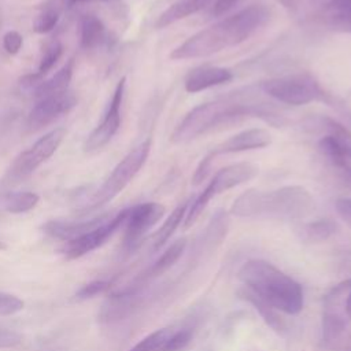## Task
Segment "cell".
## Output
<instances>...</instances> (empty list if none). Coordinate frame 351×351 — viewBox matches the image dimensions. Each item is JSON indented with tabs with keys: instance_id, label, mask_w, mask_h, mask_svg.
<instances>
[{
	"instance_id": "2",
	"label": "cell",
	"mask_w": 351,
	"mask_h": 351,
	"mask_svg": "<svg viewBox=\"0 0 351 351\" xmlns=\"http://www.w3.org/2000/svg\"><path fill=\"white\" fill-rule=\"evenodd\" d=\"M269 18L270 10L263 4L245 7L192 34L171 51L170 59L184 60L207 58L223 49L236 47L266 25Z\"/></svg>"
},
{
	"instance_id": "35",
	"label": "cell",
	"mask_w": 351,
	"mask_h": 351,
	"mask_svg": "<svg viewBox=\"0 0 351 351\" xmlns=\"http://www.w3.org/2000/svg\"><path fill=\"white\" fill-rule=\"evenodd\" d=\"M111 284H112V281H108V280H95V281H90V282L82 285V287L75 292V299H78V300H86V299L95 298L96 295L103 293V292H106L107 289H110Z\"/></svg>"
},
{
	"instance_id": "22",
	"label": "cell",
	"mask_w": 351,
	"mask_h": 351,
	"mask_svg": "<svg viewBox=\"0 0 351 351\" xmlns=\"http://www.w3.org/2000/svg\"><path fill=\"white\" fill-rule=\"evenodd\" d=\"M278 3L296 19L318 23L328 0H278Z\"/></svg>"
},
{
	"instance_id": "28",
	"label": "cell",
	"mask_w": 351,
	"mask_h": 351,
	"mask_svg": "<svg viewBox=\"0 0 351 351\" xmlns=\"http://www.w3.org/2000/svg\"><path fill=\"white\" fill-rule=\"evenodd\" d=\"M81 47L84 49H93L99 47L106 38V27L103 22L95 15H85L81 19Z\"/></svg>"
},
{
	"instance_id": "25",
	"label": "cell",
	"mask_w": 351,
	"mask_h": 351,
	"mask_svg": "<svg viewBox=\"0 0 351 351\" xmlns=\"http://www.w3.org/2000/svg\"><path fill=\"white\" fill-rule=\"evenodd\" d=\"M191 200H185L181 204H178L171 213L170 215L165 219V222L162 223V226L154 233L152 236V250L158 251L159 248H162L167 240L173 236V233L177 230V228L181 225V222H184L186 211L189 208Z\"/></svg>"
},
{
	"instance_id": "41",
	"label": "cell",
	"mask_w": 351,
	"mask_h": 351,
	"mask_svg": "<svg viewBox=\"0 0 351 351\" xmlns=\"http://www.w3.org/2000/svg\"><path fill=\"white\" fill-rule=\"evenodd\" d=\"M240 0H215L213 5V14L215 16H222L228 11H230Z\"/></svg>"
},
{
	"instance_id": "5",
	"label": "cell",
	"mask_w": 351,
	"mask_h": 351,
	"mask_svg": "<svg viewBox=\"0 0 351 351\" xmlns=\"http://www.w3.org/2000/svg\"><path fill=\"white\" fill-rule=\"evenodd\" d=\"M259 89L278 103L304 106L313 101H330L319 82L307 73L289 74L263 81Z\"/></svg>"
},
{
	"instance_id": "42",
	"label": "cell",
	"mask_w": 351,
	"mask_h": 351,
	"mask_svg": "<svg viewBox=\"0 0 351 351\" xmlns=\"http://www.w3.org/2000/svg\"><path fill=\"white\" fill-rule=\"evenodd\" d=\"M341 181L351 189V166L341 169Z\"/></svg>"
},
{
	"instance_id": "31",
	"label": "cell",
	"mask_w": 351,
	"mask_h": 351,
	"mask_svg": "<svg viewBox=\"0 0 351 351\" xmlns=\"http://www.w3.org/2000/svg\"><path fill=\"white\" fill-rule=\"evenodd\" d=\"M63 52V47L60 44L59 40H51L48 41L44 48H43V53H41V59L38 63V70L37 74L44 78V75L55 66V63L60 59Z\"/></svg>"
},
{
	"instance_id": "43",
	"label": "cell",
	"mask_w": 351,
	"mask_h": 351,
	"mask_svg": "<svg viewBox=\"0 0 351 351\" xmlns=\"http://www.w3.org/2000/svg\"><path fill=\"white\" fill-rule=\"evenodd\" d=\"M346 311H347V317L348 319L351 321V288H350V292L347 295V300H346Z\"/></svg>"
},
{
	"instance_id": "18",
	"label": "cell",
	"mask_w": 351,
	"mask_h": 351,
	"mask_svg": "<svg viewBox=\"0 0 351 351\" xmlns=\"http://www.w3.org/2000/svg\"><path fill=\"white\" fill-rule=\"evenodd\" d=\"M186 250V239H178L174 243H171L162 254L160 256L144 271L141 273L136 281L128 287L130 288H136V289H144V287L147 285V282H149L151 280L162 276L163 273H166L170 267H173L180 258L182 256V254Z\"/></svg>"
},
{
	"instance_id": "21",
	"label": "cell",
	"mask_w": 351,
	"mask_h": 351,
	"mask_svg": "<svg viewBox=\"0 0 351 351\" xmlns=\"http://www.w3.org/2000/svg\"><path fill=\"white\" fill-rule=\"evenodd\" d=\"M237 296L240 299H243L244 302H248L256 310V313L261 315V318L266 322V325L270 326L274 332H277L280 335L285 333L287 325H285V321L278 314V310H276L273 306H270L267 302L261 299L256 293H254L244 285H241L237 289Z\"/></svg>"
},
{
	"instance_id": "27",
	"label": "cell",
	"mask_w": 351,
	"mask_h": 351,
	"mask_svg": "<svg viewBox=\"0 0 351 351\" xmlns=\"http://www.w3.org/2000/svg\"><path fill=\"white\" fill-rule=\"evenodd\" d=\"M40 200L34 192H5L0 196V206L11 214H22L33 210Z\"/></svg>"
},
{
	"instance_id": "26",
	"label": "cell",
	"mask_w": 351,
	"mask_h": 351,
	"mask_svg": "<svg viewBox=\"0 0 351 351\" xmlns=\"http://www.w3.org/2000/svg\"><path fill=\"white\" fill-rule=\"evenodd\" d=\"M302 129L321 136H346L351 134L346 126L339 123L336 119L325 115H308L302 122Z\"/></svg>"
},
{
	"instance_id": "13",
	"label": "cell",
	"mask_w": 351,
	"mask_h": 351,
	"mask_svg": "<svg viewBox=\"0 0 351 351\" xmlns=\"http://www.w3.org/2000/svg\"><path fill=\"white\" fill-rule=\"evenodd\" d=\"M75 104L77 97L69 89L56 95L38 99L36 106L29 112L27 126L32 130L43 129L63 114H67Z\"/></svg>"
},
{
	"instance_id": "14",
	"label": "cell",
	"mask_w": 351,
	"mask_h": 351,
	"mask_svg": "<svg viewBox=\"0 0 351 351\" xmlns=\"http://www.w3.org/2000/svg\"><path fill=\"white\" fill-rule=\"evenodd\" d=\"M144 303L143 289L123 288L110 295L101 304L97 319L101 324H115L129 318Z\"/></svg>"
},
{
	"instance_id": "34",
	"label": "cell",
	"mask_w": 351,
	"mask_h": 351,
	"mask_svg": "<svg viewBox=\"0 0 351 351\" xmlns=\"http://www.w3.org/2000/svg\"><path fill=\"white\" fill-rule=\"evenodd\" d=\"M59 15H60V12H58L55 10L41 7V12L37 15V18L33 22V30L36 33H41V34L51 32L56 26L58 21H59Z\"/></svg>"
},
{
	"instance_id": "19",
	"label": "cell",
	"mask_w": 351,
	"mask_h": 351,
	"mask_svg": "<svg viewBox=\"0 0 351 351\" xmlns=\"http://www.w3.org/2000/svg\"><path fill=\"white\" fill-rule=\"evenodd\" d=\"M108 217H110L108 214H103V215H99V217H95L90 219H84V221L51 219L44 223L43 229L48 236H51L53 239L70 241V240H74V239L88 233L89 230H92L93 228H96L97 225L104 222Z\"/></svg>"
},
{
	"instance_id": "24",
	"label": "cell",
	"mask_w": 351,
	"mask_h": 351,
	"mask_svg": "<svg viewBox=\"0 0 351 351\" xmlns=\"http://www.w3.org/2000/svg\"><path fill=\"white\" fill-rule=\"evenodd\" d=\"M203 8H206V5L202 0H177L158 16L155 27L163 29L177 21L202 11Z\"/></svg>"
},
{
	"instance_id": "23",
	"label": "cell",
	"mask_w": 351,
	"mask_h": 351,
	"mask_svg": "<svg viewBox=\"0 0 351 351\" xmlns=\"http://www.w3.org/2000/svg\"><path fill=\"white\" fill-rule=\"evenodd\" d=\"M74 71V59H69L52 77L48 80H43V82L33 90L37 99H43L51 95H56L69 89V84L71 81Z\"/></svg>"
},
{
	"instance_id": "37",
	"label": "cell",
	"mask_w": 351,
	"mask_h": 351,
	"mask_svg": "<svg viewBox=\"0 0 351 351\" xmlns=\"http://www.w3.org/2000/svg\"><path fill=\"white\" fill-rule=\"evenodd\" d=\"M22 44H23V38L16 30H8L3 36V48L10 55L18 53L19 49L22 48Z\"/></svg>"
},
{
	"instance_id": "32",
	"label": "cell",
	"mask_w": 351,
	"mask_h": 351,
	"mask_svg": "<svg viewBox=\"0 0 351 351\" xmlns=\"http://www.w3.org/2000/svg\"><path fill=\"white\" fill-rule=\"evenodd\" d=\"M171 332H173L171 328L158 329V330L149 333L148 336H145L144 339H141L129 351H159Z\"/></svg>"
},
{
	"instance_id": "1",
	"label": "cell",
	"mask_w": 351,
	"mask_h": 351,
	"mask_svg": "<svg viewBox=\"0 0 351 351\" xmlns=\"http://www.w3.org/2000/svg\"><path fill=\"white\" fill-rule=\"evenodd\" d=\"M252 93L251 89L237 90L193 107L173 130L171 143H188L218 126L244 118H258L276 128L288 123L285 115Z\"/></svg>"
},
{
	"instance_id": "3",
	"label": "cell",
	"mask_w": 351,
	"mask_h": 351,
	"mask_svg": "<svg viewBox=\"0 0 351 351\" xmlns=\"http://www.w3.org/2000/svg\"><path fill=\"white\" fill-rule=\"evenodd\" d=\"M314 208V199L304 186L285 185L273 191L248 189L234 199L230 213L239 218L303 219Z\"/></svg>"
},
{
	"instance_id": "7",
	"label": "cell",
	"mask_w": 351,
	"mask_h": 351,
	"mask_svg": "<svg viewBox=\"0 0 351 351\" xmlns=\"http://www.w3.org/2000/svg\"><path fill=\"white\" fill-rule=\"evenodd\" d=\"M258 173V166L251 162H237L218 170L203 192L189 204L184 219V229H188L196 222L213 197L255 178Z\"/></svg>"
},
{
	"instance_id": "29",
	"label": "cell",
	"mask_w": 351,
	"mask_h": 351,
	"mask_svg": "<svg viewBox=\"0 0 351 351\" xmlns=\"http://www.w3.org/2000/svg\"><path fill=\"white\" fill-rule=\"evenodd\" d=\"M336 222L329 218H321L302 225L299 229V236L307 243H322L330 239L336 233Z\"/></svg>"
},
{
	"instance_id": "36",
	"label": "cell",
	"mask_w": 351,
	"mask_h": 351,
	"mask_svg": "<svg viewBox=\"0 0 351 351\" xmlns=\"http://www.w3.org/2000/svg\"><path fill=\"white\" fill-rule=\"evenodd\" d=\"M25 303L22 299L12 293L0 292V315H14L23 310Z\"/></svg>"
},
{
	"instance_id": "12",
	"label": "cell",
	"mask_w": 351,
	"mask_h": 351,
	"mask_svg": "<svg viewBox=\"0 0 351 351\" xmlns=\"http://www.w3.org/2000/svg\"><path fill=\"white\" fill-rule=\"evenodd\" d=\"M125 77L118 81L103 121L92 130L85 141V151H95L104 147L118 132L121 126V106L125 93Z\"/></svg>"
},
{
	"instance_id": "44",
	"label": "cell",
	"mask_w": 351,
	"mask_h": 351,
	"mask_svg": "<svg viewBox=\"0 0 351 351\" xmlns=\"http://www.w3.org/2000/svg\"><path fill=\"white\" fill-rule=\"evenodd\" d=\"M211 1H213V0H203V3H204V4H206V5H208V4H210V3H211Z\"/></svg>"
},
{
	"instance_id": "15",
	"label": "cell",
	"mask_w": 351,
	"mask_h": 351,
	"mask_svg": "<svg viewBox=\"0 0 351 351\" xmlns=\"http://www.w3.org/2000/svg\"><path fill=\"white\" fill-rule=\"evenodd\" d=\"M229 229V215L223 208L215 210L211 215L204 230L197 236L193 243V250L191 258L193 262H199L217 251L228 234Z\"/></svg>"
},
{
	"instance_id": "39",
	"label": "cell",
	"mask_w": 351,
	"mask_h": 351,
	"mask_svg": "<svg viewBox=\"0 0 351 351\" xmlns=\"http://www.w3.org/2000/svg\"><path fill=\"white\" fill-rule=\"evenodd\" d=\"M21 343H22V336L18 332L0 326V348L16 347Z\"/></svg>"
},
{
	"instance_id": "17",
	"label": "cell",
	"mask_w": 351,
	"mask_h": 351,
	"mask_svg": "<svg viewBox=\"0 0 351 351\" xmlns=\"http://www.w3.org/2000/svg\"><path fill=\"white\" fill-rule=\"evenodd\" d=\"M233 80V73L229 69L219 66H199L192 69L185 77L184 86L188 93H197L208 88L226 84Z\"/></svg>"
},
{
	"instance_id": "6",
	"label": "cell",
	"mask_w": 351,
	"mask_h": 351,
	"mask_svg": "<svg viewBox=\"0 0 351 351\" xmlns=\"http://www.w3.org/2000/svg\"><path fill=\"white\" fill-rule=\"evenodd\" d=\"M151 151V138L141 141L133 149H130L121 162L112 169L111 174L106 178L101 186L93 193L90 200L84 206L82 211L89 213L93 211L106 203L111 202L115 196H118L126 185L134 178V176L144 166Z\"/></svg>"
},
{
	"instance_id": "11",
	"label": "cell",
	"mask_w": 351,
	"mask_h": 351,
	"mask_svg": "<svg viewBox=\"0 0 351 351\" xmlns=\"http://www.w3.org/2000/svg\"><path fill=\"white\" fill-rule=\"evenodd\" d=\"M128 213L129 208H123L119 213L110 215L104 222H101L88 233L74 240L66 241L64 247L62 248L64 256L67 259H77L106 244L114 236V233L125 225Z\"/></svg>"
},
{
	"instance_id": "16",
	"label": "cell",
	"mask_w": 351,
	"mask_h": 351,
	"mask_svg": "<svg viewBox=\"0 0 351 351\" xmlns=\"http://www.w3.org/2000/svg\"><path fill=\"white\" fill-rule=\"evenodd\" d=\"M271 141L270 133L266 129L262 128H252L247 129L243 132H239L225 141L219 143L217 147H214L208 155L213 156L214 159L218 155H225V154H237V152H244L250 149H258L269 145Z\"/></svg>"
},
{
	"instance_id": "4",
	"label": "cell",
	"mask_w": 351,
	"mask_h": 351,
	"mask_svg": "<svg viewBox=\"0 0 351 351\" xmlns=\"http://www.w3.org/2000/svg\"><path fill=\"white\" fill-rule=\"evenodd\" d=\"M239 280L276 310L296 315L303 310L304 295L302 285L263 259H250L240 267Z\"/></svg>"
},
{
	"instance_id": "20",
	"label": "cell",
	"mask_w": 351,
	"mask_h": 351,
	"mask_svg": "<svg viewBox=\"0 0 351 351\" xmlns=\"http://www.w3.org/2000/svg\"><path fill=\"white\" fill-rule=\"evenodd\" d=\"M318 148L336 167L344 169L351 163V134L321 136Z\"/></svg>"
},
{
	"instance_id": "40",
	"label": "cell",
	"mask_w": 351,
	"mask_h": 351,
	"mask_svg": "<svg viewBox=\"0 0 351 351\" xmlns=\"http://www.w3.org/2000/svg\"><path fill=\"white\" fill-rule=\"evenodd\" d=\"M339 217L351 228V199H337L335 203Z\"/></svg>"
},
{
	"instance_id": "8",
	"label": "cell",
	"mask_w": 351,
	"mask_h": 351,
	"mask_svg": "<svg viewBox=\"0 0 351 351\" xmlns=\"http://www.w3.org/2000/svg\"><path fill=\"white\" fill-rule=\"evenodd\" d=\"M66 133V129L55 128L40 137L29 149L21 152L14 159L0 184L3 186H12L30 177V174L41 163H44L56 152Z\"/></svg>"
},
{
	"instance_id": "9",
	"label": "cell",
	"mask_w": 351,
	"mask_h": 351,
	"mask_svg": "<svg viewBox=\"0 0 351 351\" xmlns=\"http://www.w3.org/2000/svg\"><path fill=\"white\" fill-rule=\"evenodd\" d=\"M351 288V278L335 285L324 298L322 306V341L333 348L341 344L348 326L346 300Z\"/></svg>"
},
{
	"instance_id": "33",
	"label": "cell",
	"mask_w": 351,
	"mask_h": 351,
	"mask_svg": "<svg viewBox=\"0 0 351 351\" xmlns=\"http://www.w3.org/2000/svg\"><path fill=\"white\" fill-rule=\"evenodd\" d=\"M192 328H180L173 330L159 351H181L188 347V344L192 341Z\"/></svg>"
},
{
	"instance_id": "38",
	"label": "cell",
	"mask_w": 351,
	"mask_h": 351,
	"mask_svg": "<svg viewBox=\"0 0 351 351\" xmlns=\"http://www.w3.org/2000/svg\"><path fill=\"white\" fill-rule=\"evenodd\" d=\"M97 1H106V0H47L41 7L43 8H51L58 12H62L73 5L77 4H86V3H97Z\"/></svg>"
},
{
	"instance_id": "30",
	"label": "cell",
	"mask_w": 351,
	"mask_h": 351,
	"mask_svg": "<svg viewBox=\"0 0 351 351\" xmlns=\"http://www.w3.org/2000/svg\"><path fill=\"white\" fill-rule=\"evenodd\" d=\"M318 23L332 30L351 34V14L332 8L329 4H326Z\"/></svg>"
},
{
	"instance_id": "10",
	"label": "cell",
	"mask_w": 351,
	"mask_h": 351,
	"mask_svg": "<svg viewBox=\"0 0 351 351\" xmlns=\"http://www.w3.org/2000/svg\"><path fill=\"white\" fill-rule=\"evenodd\" d=\"M165 214V206L155 202L141 203L129 207L128 218L125 221V233L122 239V248L125 252H133L159 219Z\"/></svg>"
}]
</instances>
